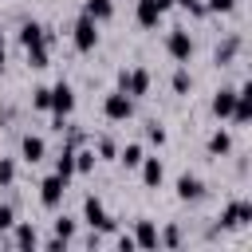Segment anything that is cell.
<instances>
[{
	"label": "cell",
	"instance_id": "cell-1",
	"mask_svg": "<svg viewBox=\"0 0 252 252\" xmlns=\"http://www.w3.org/2000/svg\"><path fill=\"white\" fill-rule=\"evenodd\" d=\"M71 39H75L79 51H94V47H98V20L83 12V16L75 20V28H71Z\"/></svg>",
	"mask_w": 252,
	"mask_h": 252
},
{
	"label": "cell",
	"instance_id": "cell-2",
	"mask_svg": "<svg viewBox=\"0 0 252 252\" xmlns=\"http://www.w3.org/2000/svg\"><path fill=\"white\" fill-rule=\"evenodd\" d=\"M118 91H126L130 98H142L150 91V71L146 67H130V71H118Z\"/></svg>",
	"mask_w": 252,
	"mask_h": 252
},
{
	"label": "cell",
	"instance_id": "cell-3",
	"mask_svg": "<svg viewBox=\"0 0 252 252\" xmlns=\"http://www.w3.org/2000/svg\"><path fill=\"white\" fill-rule=\"evenodd\" d=\"M102 114H106L110 122H126V118L134 114V98H130L126 91H110V94L102 98Z\"/></svg>",
	"mask_w": 252,
	"mask_h": 252
},
{
	"label": "cell",
	"instance_id": "cell-4",
	"mask_svg": "<svg viewBox=\"0 0 252 252\" xmlns=\"http://www.w3.org/2000/svg\"><path fill=\"white\" fill-rule=\"evenodd\" d=\"M47 91H51V102H47V110L67 118V114L75 110V91H71V83H67V79H59V83H55V87H47Z\"/></svg>",
	"mask_w": 252,
	"mask_h": 252
},
{
	"label": "cell",
	"instance_id": "cell-5",
	"mask_svg": "<svg viewBox=\"0 0 252 252\" xmlns=\"http://www.w3.org/2000/svg\"><path fill=\"white\" fill-rule=\"evenodd\" d=\"M83 220H87L91 228H98V232H110V228H114V220L106 217V209H102L98 197H87V201H83Z\"/></svg>",
	"mask_w": 252,
	"mask_h": 252
},
{
	"label": "cell",
	"instance_id": "cell-6",
	"mask_svg": "<svg viewBox=\"0 0 252 252\" xmlns=\"http://www.w3.org/2000/svg\"><path fill=\"white\" fill-rule=\"evenodd\" d=\"M252 220V205L248 201H228L220 213V228H244Z\"/></svg>",
	"mask_w": 252,
	"mask_h": 252
},
{
	"label": "cell",
	"instance_id": "cell-7",
	"mask_svg": "<svg viewBox=\"0 0 252 252\" xmlns=\"http://www.w3.org/2000/svg\"><path fill=\"white\" fill-rule=\"evenodd\" d=\"M173 0H138V8H134V16H138V24L142 28H158V20L165 16V8H169Z\"/></svg>",
	"mask_w": 252,
	"mask_h": 252
},
{
	"label": "cell",
	"instance_id": "cell-8",
	"mask_svg": "<svg viewBox=\"0 0 252 252\" xmlns=\"http://www.w3.org/2000/svg\"><path fill=\"white\" fill-rule=\"evenodd\" d=\"M165 51H169L177 63H189V55H193V39H189V32H185V28H173L169 39H165Z\"/></svg>",
	"mask_w": 252,
	"mask_h": 252
},
{
	"label": "cell",
	"instance_id": "cell-9",
	"mask_svg": "<svg viewBox=\"0 0 252 252\" xmlns=\"http://www.w3.org/2000/svg\"><path fill=\"white\" fill-rule=\"evenodd\" d=\"M63 193H67V181H63L59 173H51V177H43V181H39V201H43L47 209H59Z\"/></svg>",
	"mask_w": 252,
	"mask_h": 252
},
{
	"label": "cell",
	"instance_id": "cell-10",
	"mask_svg": "<svg viewBox=\"0 0 252 252\" xmlns=\"http://www.w3.org/2000/svg\"><path fill=\"white\" fill-rule=\"evenodd\" d=\"M177 197H181V201H201V197H205V181H201L197 173H181V177H177Z\"/></svg>",
	"mask_w": 252,
	"mask_h": 252
},
{
	"label": "cell",
	"instance_id": "cell-11",
	"mask_svg": "<svg viewBox=\"0 0 252 252\" xmlns=\"http://www.w3.org/2000/svg\"><path fill=\"white\" fill-rule=\"evenodd\" d=\"M43 154H47V142L39 138V134H24V142H20V158L24 161H43Z\"/></svg>",
	"mask_w": 252,
	"mask_h": 252
},
{
	"label": "cell",
	"instance_id": "cell-12",
	"mask_svg": "<svg viewBox=\"0 0 252 252\" xmlns=\"http://www.w3.org/2000/svg\"><path fill=\"white\" fill-rule=\"evenodd\" d=\"M138 169H142V181H146L150 189H158V185L165 181V165H161V158H142Z\"/></svg>",
	"mask_w": 252,
	"mask_h": 252
},
{
	"label": "cell",
	"instance_id": "cell-13",
	"mask_svg": "<svg viewBox=\"0 0 252 252\" xmlns=\"http://www.w3.org/2000/svg\"><path fill=\"white\" fill-rule=\"evenodd\" d=\"M20 43H24V51H28V47H35V43H51V35H47V28H43V24L28 20V24L20 28Z\"/></svg>",
	"mask_w": 252,
	"mask_h": 252
},
{
	"label": "cell",
	"instance_id": "cell-14",
	"mask_svg": "<svg viewBox=\"0 0 252 252\" xmlns=\"http://www.w3.org/2000/svg\"><path fill=\"white\" fill-rule=\"evenodd\" d=\"M232 106H236V87H220L213 94V114L217 118H232Z\"/></svg>",
	"mask_w": 252,
	"mask_h": 252
},
{
	"label": "cell",
	"instance_id": "cell-15",
	"mask_svg": "<svg viewBox=\"0 0 252 252\" xmlns=\"http://www.w3.org/2000/svg\"><path fill=\"white\" fill-rule=\"evenodd\" d=\"M252 118V87L244 83V87H236V106H232V122H248Z\"/></svg>",
	"mask_w": 252,
	"mask_h": 252
},
{
	"label": "cell",
	"instance_id": "cell-16",
	"mask_svg": "<svg viewBox=\"0 0 252 252\" xmlns=\"http://www.w3.org/2000/svg\"><path fill=\"white\" fill-rule=\"evenodd\" d=\"M134 244H138V248H158V228H154L150 220H138V224H134Z\"/></svg>",
	"mask_w": 252,
	"mask_h": 252
},
{
	"label": "cell",
	"instance_id": "cell-17",
	"mask_svg": "<svg viewBox=\"0 0 252 252\" xmlns=\"http://www.w3.org/2000/svg\"><path fill=\"white\" fill-rule=\"evenodd\" d=\"M236 51H240V35H228L224 43H217L213 59H217V63H232V59H236Z\"/></svg>",
	"mask_w": 252,
	"mask_h": 252
},
{
	"label": "cell",
	"instance_id": "cell-18",
	"mask_svg": "<svg viewBox=\"0 0 252 252\" xmlns=\"http://www.w3.org/2000/svg\"><path fill=\"white\" fill-rule=\"evenodd\" d=\"M55 173H59L63 181H71V177H75V150H71V146H63V154L55 158Z\"/></svg>",
	"mask_w": 252,
	"mask_h": 252
},
{
	"label": "cell",
	"instance_id": "cell-19",
	"mask_svg": "<svg viewBox=\"0 0 252 252\" xmlns=\"http://www.w3.org/2000/svg\"><path fill=\"white\" fill-rule=\"evenodd\" d=\"M12 228H16V236H12L16 248H39V236H35L32 224H12Z\"/></svg>",
	"mask_w": 252,
	"mask_h": 252
},
{
	"label": "cell",
	"instance_id": "cell-20",
	"mask_svg": "<svg viewBox=\"0 0 252 252\" xmlns=\"http://www.w3.org/2000/svg\"><path fill=\"white\" fill-rule=\"evenodd\" d=\"M142 158H146V150H142L138 142H130V146H122V150H118V161H122L126 169H138V161H142Z\"/></svg>",
	"mask_w": 252,
	"mask_h": 252
},
{
	"label": "cell",
	"instance_id": "cell-21",
	"mask_svg": "<svg viewBox=\"0 0 252 252\" xmlns=\"http://www.w3.org/2000/svg\"><path fill=\"white\" fill-rule=\"evenodd\" d=\"M228 150H232L228 130H213V134H209V154H228Z\"/></svg>",
	"mask_w": 252,
	"mask_h": 252
},
{
	"label": "cell",
	"instance_id": "cell-22",
	"mask_svg": "<svg viewBox=\"0 0 252 252\" xmlns=\"http://www.w3.org/2000/svg\"><path fill=\"white\" fill-rule=\"evenodd\" d=\"M87 16H94V20H110V12H114V0H87V8H83Z\"/></svg>",
	"mask_w": 252,
	"mask_h": 252
},
{
	"label": "cell",
	"instance_id": "cell-23",
	"mask_svg": "<svg viewBox=\"0 0 252 252\" xmlns=\"http://www.w3.org/2000/svg\"><path fill=\"white\" fill-rule=\"evenodd\" d=\"M55 236H59L63 244H71V236H75V220H71V217H55Z\"/></svg>",
	"mask_w": 252,
	"mask_h": 252
},
{
	"label": "cell",
	"instance_id": "cell-24",
	"mask_svg": "<svg viewBox=\"0 0 252 252\" xmlns=\"http://www.w3.org/2000/svg\"><path fill=\"white\" fill-rule=\"evenodd\" d=\"M189 87H193V75H189L185 67H177V71H173V91H177V94H185Z\"/></svg>",
	"mask_w": 252,
	"mask_h": 252
},
{
	"label": "cell",
	"instance_id": "cell-25",
	"mask_svg": "<svg viewBox=\"0 0 252 252\" xmlns=\"http://www.w3.org/2000/svg\"><path fill=\"white\" fill-rule=\"evenodd\" d=\"M94 165V150H75V173H87Z\"/></svg>",
	"mask_w": 252,
	"mask_h": 252
},
{
	"label": "cell",
	"instance_id": "cell-26",
	"mask_svg": "<svg viewBox=\"0 0 252 252\" xmlns=\"http://www.w3.org/2000/svg\"><path fill=\"white\" fill-rule=\"evenodd\" d=\"M47 102H51V91H47V87H35V91H32V106H35V110H47Z\"/></svg>",
	"mask_w": 252,
	"mask_h": 252
},
{
	"label": "cell",
	"instance_id": "cell-27",
	"mask_svg": "<svg viewBox=\"0 0 252 252\" xmlns=\"http://www.w3.org/2000/svg\"><path fill=\"white\" fill-rule=\"evenodd\" d=\"M16 181V165H12V158H0V185H12Z\"/></svg>",
	"mask_w": 252,
	"mask_h": 252
},
{
	"label": "cell",
	"instance_id": "cell-28",
	"mask_svg": "<svg viewBox=\"0 0 252 252\" xmlns=\"http://www.w3.org/2000/svg\"><path fill=\"white\" fill-rule=\"evenodd\" d=\"M12 224H16V213H12V205H0V232H12Z\"/></svg>",
	"mask_w": 252,
	"mask_h": 252
},
{
	"label": "cell",
	"instance_id": "cell-29",
	"mask_svg": "<svg viewBox=\"0 0 252 252\" xmlns=\"http://www.w3.org/2000/svg\"><path fill=\"white\" fill-rule=\"evenodd\" d=\"M205 4V12H232L236 8V0H201Z\"/></svg>",
	"mask_w": 252,
	"mask_h": 252
},
{
	"label": "cell",
	"instance_id": "cell-30",
	"mask_svg": "<svg viewBox=\"0 0 252 252\" xmlns=\"http://www.w3.org/2000/svg\"><path fill=\"white\" fill-rule=\"evenodd\" d=\"M146 138H150L154 146H165V130H161L158 122H150V126H146Z\"/></svg>",
	"mask_w": 252,
	"mask_h": 252
},
{
	"label": "cell",
	"instance_id": "cell-31",
	"mask_svg": "<svg viewBox=\"0 0 252 252\" xmlns=\"http://www.w3.org/2000/svg\"><path fill=\"white\" fill-rule=\"evenodd\" d=\"M158 244H169V248H177V244H181V232H177V228H165V232H158Z\"/></svg>",
	"mask_w": 252,
	"mask_h": 252
},
{
	"label": "cell",
	"instance_id": "cell-32",
	"mask_svg": "<svg viewBox=\"0 0 252 252\" xmlns=\"http://www.w3.org/2000/svg\"><path fill=\"white\" fill-rule=\"evenodd\" d=\"M94 150H98V158H114V154H118L110 138H98V142H94Z\"/></svg>",
	"mask_w": 252,
	"mask_h": 252
},
{
	"label": "cell",
	"instance_id": "cell-33",
	"mask_svg": "<svg viewBox=\"0 0 252 252\" xmlns=\"http://www.w3.org/2000/svg\"><path fill=\"white\" fill-rule=\"evenodd\" d=\"M177 4H181V8H189V12H197V16L205 12V4H201V0H177Z\"/></svg>",
	"mask_w": 252,
	"mask_h": 252
},
{
	"label": "cell",
	"instance_id": "cell-34",
	"mask_svg": "<svg viewBox=\"0 0 252 252\" xmlns=\"http://www.w3.org/2000/svg\"><path fill=\"white\" fill-rule=\"evenodd\" d=\"M118 248H122V252H134L138 244H134V236H118Z\"/></svg>",
	"mask_w": 252,
	"mask_h": 252
},
{
	"label": "cell",
	"instance_id": "cell-35",
	"mask_svg": "<svg viewBox=\"0 0 252 252\" xmlns=\"http://www.w3.org/2000/svg\"><path fill=\"white\" fill-rule=\"evenodd\" d=\"M0 75H4V35H0Z\"/></svg>",
	"mask_w": 252,
	"mask_h": 252
}]
</instances>
